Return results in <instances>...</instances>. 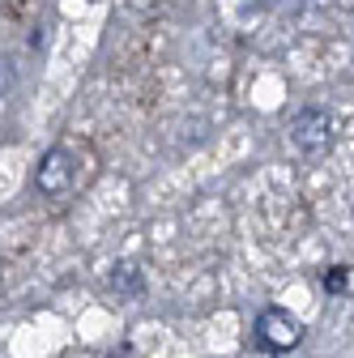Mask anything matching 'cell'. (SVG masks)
<instances>
[{
  "label": "cell",
  "mask_w": 354,
  "mask_h": 358,
  "mask_svg": "<svg viewBox=\"0 0 354 358\" xmlns=\"http://www.w3.org/2000/svg\"><path fill=\"white\" fill-rule=\"evenodd\" d=\"M346 286V273H341V268H333V273H329V290H341Z\"/></svg>",
  "instance_id": "8992f818"
},
{
  "label": "cell",
  "mask_w": 354,
  "mask_h": 358,
  "mask_svg": "<svg viewBox=\"0 0 354 358\" xmlns=\"http://www.w3.org/2000/svg\"><path fill=\"white\" fill-rule=\"evenodd\" d=\"M13 81H17V73H13V64H9V60H0V99H5V94H9V90H13Z\"/></svg>",
  "instance_id": "5b68a950"
},
{
  "label": "cell",
  "mask_w": 354,
  "mask_h": 358,
  "mask_svg": "<svg viewBox=\"0 0 354 358\" xmlns=\"http://www.w3.org/2000/svg\"><path fill=\"white\" fill-rule=\"evenodd\" d=\"M290 141L299 154H325L333 145V115L320 107H303L290 120Z\"/></svg>",
  "instance_id": "3957f363"
},
{
  "label": "cell",
  "mask_w": 354,
  "mask_h": 358,
  "mask_svg": "<svg viewBox=\"0 0 354 358\" xmlns=\"http://www.w3.org/2000/svg\"><path fill=\"white\" fill-rule=\"evenodd\" d=\"M73 179H77V158L64 145H52L48 154L38 158V166H34V188L43 196H64L73 188Z\"/></svg>",
  "instance_id": "7a4b0ae2"
},
{
  "label": "cell",
  "mask_w": 354,
  "mask_h": 358,
  "mask_svg": "<svg viewBox=\"0 0 354 358\" xmlns=\"http://www.w3.org/2000/svg\"><path fill=\"white\" fill-rule=\"evenodd\" d=\"M303 341V324L282 307H264L256 316V345L269 350V354H286Z\"/></svg>",
  "instance_id": "6da1fadb"
},
{
  "label": "cell",
  "mask_w": 354,
  "mask_h": 358,
  "mask_svg": "<svg viewBox=\"0 0 354 358\" xmlns=\"http://www.w3.org/2000/svg\"><path fill=\"white\" fill-rule=\"evenodd\" d=\"M111 286H115V294H141V268L137 264H115Z\"/></svg>",
  "instance_id": "277c9868"
}]
</instances>
